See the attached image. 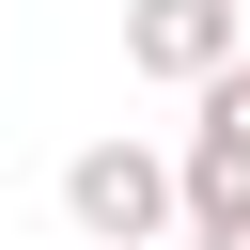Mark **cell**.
Segmentation results:
<instances>
[{
    "instance_id": "obj_1",
    "label": "cell",
    "mask_w": 250,
    "mask_h": 250,
    "mask_svg": "<svg viewBox=\"0 0 250 250\" xmlns=\"http://www.w3.org/2000/svg\"><path fill=\"white\" fill-rule=\"evenodd\" d=\"M62 219H78L94 250H156V234H172V156H156V141H78V156H62Z\"/></svg>"
},
{
    "instance_id": "obj_2",
    "label": "cell",
    "mask_w": 250,
    "mask_h": 250,
    "mask_svg": "<svg viewBox=\"0 0 250 250\" xmlns=\"http://www.w3.org/2000/svg\"><path fill=\"white\" fill-rule=\"evenodd\" d=\"M234 47H250V16H234V0H125V62H141V78H172V94H203Z\"/></svg>"
},
{
    "instance_id": "obj_3",
    "label": "cell",
    "mask_w": 250,
    "mask_h": 250,
    "mask_svg": "<svg viewBox=\"0 0 250 250\" xmlns=\"http://www.w3.org/2000/svg\"><path fill=\"white\" fill-rule=\"evenodd\" d=\"M188 250H250V203H219V219H188Z\"/></svg>"
},
{
    "instance_id": "obj_4",
    "label": "cell",
    "mask_w": 250,
    "mask_h": 250,
    "mask_svg": "<svg viewBox=\"0 0 250 250\" xmlns=\"http://www.w3.org/2000/svg\"><path fill=\"white\" fill-rule=\"evenodd\" d=\"M234 94H250V47H234Z\"/></svg>"
},
{
    "instance_id": "obj_5",
    "label": "cell",
    "mask_w": 250,
    "mask_h": 250,
    "mask_svg": "<svg viewBox=\"0 0 250 250\" xmlns=\"http://www.w3.org/2000/svg\"><path fill=\"white\" fill-rule=\"evenodd\" d=\"M234 16H250V0H234Z\"/></svg>"
}]
</instances>
